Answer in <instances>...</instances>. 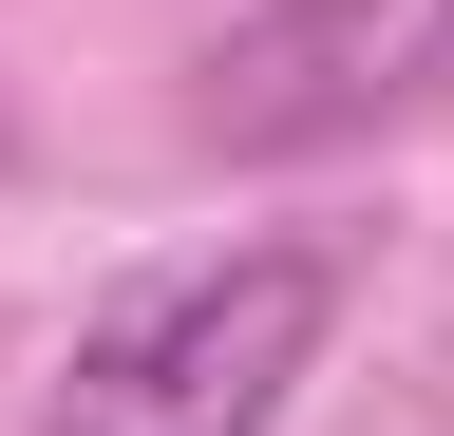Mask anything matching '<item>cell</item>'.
I'll use <instances>...</instances> for the list:
<instances>
[{
    "label": "cell",
    "mask_w": 454,
    "mask_h": 436,
    "mask_svg": "<svg viewBox=\"0 0 454 436\" xmlns=\"http://www.w3.org/2000/svg\"><path fill=\"white\" fill-rule=\"evenodd\" d=\"M454 95V0H265L190 58L208 152H360Z\"/></svg>",
    "instance_id": "obj_2"
},
{
    "label": "cell",
    "mask_w": 454,
    "mask_h": 436,
    "mask_svg": "<svg viewBox=\"0 0 454 436\" xmlns=\"http://www.w3.org/2000/svg\"><path fill=\"white\" fill-rule=\"evenodd\" d=\"M322 322H340V247H227V266H170L57 361L38 436H265L284 399L322 379Z\"/></svg>",
    "instance_id": "obj_1"
}]
</instances>
